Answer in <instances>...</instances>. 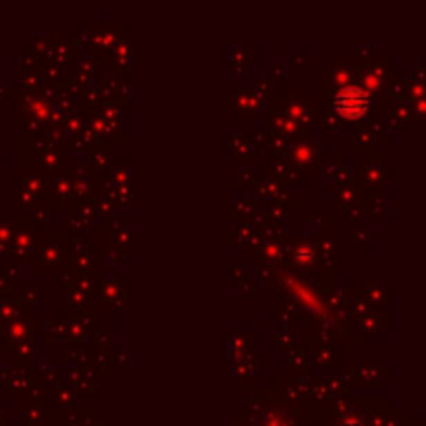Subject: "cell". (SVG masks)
I'll use <instances>...</instances> for the list:
<instances>
[{"label":"cell","instance_id":"cell-1","mask_svg":"<svg viewBox=\"0 0 426 426\" xmlns=\"http://www.w3.org/2000/svg\"><path fill=\"white\" fill-rule=\"evenodd\" d=\"M335 104H337V111L345 115L347 119H358L368 109V96L360 88H347L337 96Z\"/></svg>","mask_w":426,"mask_h":426}]
</instances>
